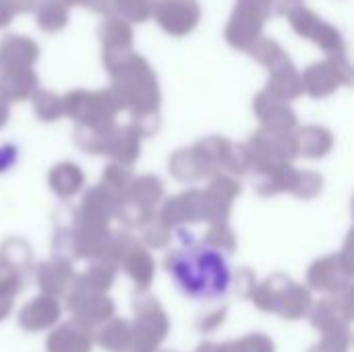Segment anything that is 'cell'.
Wrapping results in <instances>:
<instances>
[{"mask_svg": "<svg viewBox=\"0 0 354 352\" xmlns=\"http://www.w3.org/2000/svg\"><path fill=\"white\" fill-rule=\"evenodd\" d=\"M297 145H299V154L317 160L330 154V149L334 147V137L328 129L309 124L297 131Z\"/></svg>", "mask_w": 354, "mask_h": 352, "instance_id": "obj_31", "label": "cell"}, {"mask_svg": "<svg viewBox=\"0 0 354 352\" xmlns=\"http://www.w3.org/2000/svg\"><path fill=\"white\" fill-rule=\"evenodd\" d=\"M91 346H93L91 330L77 322L58 326L48 336L46 342L48 352H91Z\"/></svg>", "mask_w": 354, "mask_h": 352, "instance_id": "obj_25", "label": "cell"}, {"mask_svg": "<svg viewBox=\"0 0 354 352\" xmlns=\"http://www.w3.org/2000/svg\"><path fill=\"white\" fill-rule=\"evenodd\" d=\"M266 19H268V15L263 10H259L251 4L239 2L230 23H228L226 39L230 41V46L249 52L253 48V44L259 39V33H261Z\"/></svg>", "mask_w": 354, "mask_h": 352, "instance_id": "obj_17", "label": "cell"}, {"mask_svg": "<svg viewBox=\"0 0 354 352\" xmlns=\"http://www.w3.org/2000/svg\"><path fill=\"white\" fill-rule=\"evenodd\" d=\"M133 172L124 166H118V164H110L106 166L104 174H102V180H100V187L118 203L124 193L129 191L131 183H133Z\"/></svg>", "mask_w": 354, "mask_h": 352, "instance_id": "obj_34", "label": "cell"}, {"mask_svg": "<svg viewBox=\"0 0 354 352\" xmlns=\"http://www.w3.org/2000/svg\"><path fill=\"white\" fill-rule=\"evenodd\" d=\"M131 324L120 317H112L95 334V342L110 352H129L131 351Z\"/></svg>", "mask_w": 354, "mask_h": 352, "instance_id": "obj_32", "label": "cell"}, {"mask_svg": "<svg viewBox=\"0 0 354 352\" xmlns=\"http://www.w3.org/2000/svg\"><path fill=\"white\" fill-rule=\"evenodd\" d=\"M116 10L129 21H145L151 17V0H114Z\"/></svg>", "mask_w": 354, "mask_h": 352, "instance_id": "obj_42", "label": "cell"}, {"mask_svg": "<svg viewBox=\"0 0 354 352\" xmlns=\"http://www.w3.org/2000/svg\"><path fill=\"white\" fill-rule=\"evenodd\" d=\"M110 93L114 95L120 110H129L133 124L139 135H153L160 127L158 106L160 89L151 66L137 54H131L112 73Z\"/></svg>", "mask_w": 354, "mask_h": 352, "instance_id": "obj_2", "label": "cell"}, {"mask_svg": "<svg viewBox=\"0 0 354 352\" xmlns=\"http://www.w3.org/2000/svg\"><path fill=\"white\" fill-rule=\"evenodd\" d=\"M33 110H35L37 118L44 120V122L58 120L64 114V110H62V98H58L52 91L37 89L33 93Z\"/></svg>", "mask_w": 354, "mask_h": 352, "instance_id": "obj_36", "label": "cell"}, {"mask_svg": "<svg viewBox=\"0 0 354 352\" xmlns=\"http://www.w3.org/2000/svg\"><path fill=\"white\" fill-rule=\"evenodd\" d=\"M37 91V77L33 68H2L0 75V102H21Z\"/></svg>", "mask_w": 354, "mask_h": 352, "instance_id": "obj_26", "label": "cell"}, {"mask_svg": "<svg viewBox=\"0 0 354 352\" xmlns=\"http://www.w3.org/2000/svg\"><path fill=\"white\" fill-rule=\"evenodd\" d=\"M141 230H143V241H145L149 247H153V249L166 247V245L170 243V239H172V228H168V226L158 218V214H156L147 224H143Z\"/></svg>", "mask_w": 354, "mask_h": 352, "instance_id": "obj_41", "label": "cell"}, {"mask_svg": "<svg viewBox=\"0 0 354 352\" xmlns=\"http://www.w3.org/2000/svg\"><path fill=\"white\" fill-rule=\"evenodd\" d=\"M255 286H257V280H255L253 272L247 270V268L239 270V274H236V293L241 297H251Z\"/></svg>", "mask_w": 354, "mask_h": 352, "instance_id": "obj_45", "label": "cell"}, {"mask_svg": "<svg viewBox=\"0 0 354 352\" xmlns=\"http://www.w3.org/2000/svg\"><path fill=\"white\" fill-rule=\"evenodd\" d=\"M62 110L66 116L79 122L83 129H108L114 127L116 114L120 112L114 95L108 91H71L62 98Z\"/></svg>", "mask_w": 354, "mask_h": 352, "instance_id": "obj_6", "label": "cell"}, {"mask_svg": "<svg viewBox=\"0 0 354 352\" xmlns=\"http://www.w3.org/2000/svg\"><path fill=\"white\" fill-rule=\"evenodd\" d=\"M17 162V147L15 145H2L0 147V172L10 170Z\"/></svg>", "mask_w": 354, "mask_h": 352, "instance_id": "obj_46", "label": "cell"}, {"mask_svg": "<svg viewBox=\"0 0 354 352\" xmlns=\"http://www.w3.org/2000/svg\"><path fill=\"white\" fill-rule=\"evenodd\" d=\"M178 239L183 247L166 255V270L178 290L193 299L222 297L230 286V270L222 253L193 243L185 230H178Z\"/></svg>", "mask_w": 354, "mask_h": 352, "instance_id": "obj_1", "label": "cell"}, {"mask_svg": "<svg viewBox=\"0 0 354 352\" xmlns=\"http://www.w3.org/2000/svg\"><path fill=\"white\" fill-rule=\"evenodd\" d=\"M351 319H353V295L351 293L324 299L311 311V324L322 334L351 330Z\"/></svg>", "mask_w": 354, "mask_h": 352, "instance_id": "obj_18", "label": "cell"}, {"mask_svg": "<svg viewBox=\"0 0 354 352\" xmlns=\"http://www.w3.org/2000/svg\"><path fill=\"white\" fill-rule=\"evenodd\" d=\"M253 108L259 120L263 122V129L286 131V133H292L297 129V114L286 106V102H280L266 91H261L255 98Z\"/></svg>", "mask_w": 354, "mask_h": 352, "instance_id": "obj_23", "label": "cell"}, {"mask_svg": "<svg viewBox=\"0 0 354 352\" xmlns=\"http://www.w3.org/2000/svg\"><path fill=\"white\" fill-rule=\"evenodd\" d=\"M12 305H15V301L12 299H8V297H2L0 295V322L12 311Z\"/></svg>", "mask_w": 354, "mask_h": 352, "instance_id": "obj_51", "label": "cell"}, {"mask_svg": "<svg viewBox=\"0 0 354 352\" xmlns=\"http://www.w3.org/2000/svg\"><path fill=\"white\" fill-rule=\"evenodd\" d=\"M12 12H27L33 8L35 0H6Z\"/></svg>", "mask_w": 354, "mask_h": 352, "instance_id": "obj_47", "label": "cell"}, {"mask_svg": "<svg viewBox=\"0 0 354 352\" xmlns=\"http://www.w3.org/2000/svg\"><path fill=\"white\" fill-rule=\"evenodd\" d=\"M324 189V178L317 172L311 170H297V178H295V187L290 193H295L301 199H313L322 193Z\"/></svg>", "mask_w": 354, "mask_h": 352, "instance_id": "obj_40", "label": "cell"}, {"mask_svg": "<svg viewBox=\"0 0 354 352\" xmlns=\"http://www.w3.org/2000/svg\"><path fill=\"white\" fill-rule=\"evenodd\" d=\"M39 56L33 39L23 35H6L0 41V64L2 68H31Z\"/></svg>", "mask_w": 354, "mask_h": 352, "instance_id": "obj_27", "label": "cell"}, {"mask_svg": "<svg viewBox=\"0 0 354 352\" xmlns=\"http://www.w3.org/2000/svg\"><path fill=\"white\" fill-rule=\"evenodd\" d=\"M197 352H230V344H216V342H205L201 344Z\"/></svg>", "mask_w": 354, "mask_h": 352, "instance_id": "obj_49", "label": "cell"}, {"mask_svg": "<svg viewBox=\"0 0 354 352\" xmlns=\"http://www.w3.org/2000/svg\"><path fill=\"white\" fill-rule=\"evenodd\" d=\"M75 143L93 156H110L118 166H133L141 156V135L135 127H108V129H83L77 127Z\"/></svg>", "mask_w": 354, "mask_h": 352, "instance_id": "obj_3", "label": "cell"}, {"mask_svg": "<svg viewBox=\"0 0 354 352\" xmlns=\"http://www.w3.org/2000/svg\"><path fill=\"white\" fill-rule=\"evenodd\" d=\"M60 317V305L52 297H37L31 299L19 313V326L25 332H41L52 328Z\"/></svg>", "mask_w": 354, "mask_h": 352, "instance_id": "obj_24", "label": "cell"}, {"mask_svg": "<svg viewBox=\"0 0 354 352\" xmlns=\"http://www.w3.org/2000/svg\"><path fill=\"white\" fill-rule=\"evenodd\" d=\"M68 21V12H66V6L58 4V2H52V0H46L39 8H37V23L44 31L48 33H54V31H60Z\"/></svg>", "mask_w": 354, "mask_h": 352, "instance_id": "obj_37", "label": "cell"}, {"mask_svg": "<svg viewBox=\"0 0 354 352\" xmlns=\"http://www.w3.org/2000/svg\"><path fill=\"white\" fill-rule=\"evenodd\" d=\"M201 154L207 158L209 166L214 168V174H245L249 170V160L243 149V145H234L232 141L224 137H207L197 143Z\"/></svg>", "mask_w": 354, "mask_h": 352, "instance_id": "obj_14", "label": "cell"}, {"mask_svg": "<svg viewBox=\"0 0 354 352\" xmlns=\"http://www.w3.org/2000/svg\"><path fill=\"white\" fill-rule=\"evenodd\" d=\"M288 19L292 23L295 31L301 33L303 37L315 39L317 46L330 54V60H346V46H344L342 35L332 25H328L317 15H313L309 8L297 4L288 12Z\"/></svg>", "mask_w": 354, "mask_h": 352, "instance_id": "obj_11", "label": "cell"}, {"mask_svg": "<svg viewBox=\"0 0 354 352\" xmlns=\"http://www.w3.org/2000/svg\"><path fill=\"white\" fill-rule=\"evenodd\" d=\"M303 91H307L313 98H326L334 93L342 83H351V66L346 60H326L311 64L303 77Z\"/></svg>", "mask_w": 354, "mask_h": 352, "instance_id": "obj_15", "label": "cell"}, {"mask_svg": "<svg viewBox=\"0 0 354 352\" xmlns=\"http://www.w3.org/2000/svg\"><path fill=\"white\" fill-rule=\"evenodd\" d=\"M307 284L313 290L344 295L351 293L353 284V259H351V243L342 253H332L324 259H317L307 274Z\"/></svg>", "mask_w": 354, "mask_h": 352, "instance_id": "obj_10", "label": "cell"}, {"mask_svg": "<svg viewBox=\"0 0 354 352\" xmlns=\"http://www.w3.org/2000/svg\"><path fill=\"white\" fill-rule=\"evenodd\" d=\"M66 307L75 317L73 322H77L89 330L93 326H102L114 317V303L104 293L83 288L75 282H73L71 290L66 293Z\"/></svg>", "mask_w": 354, "mask_h": 352, "instance_id": "obj_12", "label": "cell"}, {"mask_svg": "<svg viewBox=\"0 0 354 352\" xmlns=\"http://www.w3.org/2000/svg\"><path fill=\"white\" fill-rule=\"evenodd\" d=\"M170 174L180 180V183H199L207 176H214V168L209 166L207 158L201 154V149L189 147V149H178L170 158Z\"/></svg>", "mask_w": 354, "mask_h": 352, "instance_id": "obj_22", "label": "cell"}, {"mask_svg": "<svg viewBox=\"0 0 354 352\" xmlns=\"http://www.w3.org/2000/svg\"><path fill=\"white\" fill-rule=\"evenodd\" d=\"M27 272L29 270L0 257V295L15 299L27 284Z\"/></svg>", "mask_w": 354, "mask_h": 352, "instance_id": "obj_35", "label": "cell"}, {"mask_svg": "<svg viewBox=\"0 0 354 352\" xmlns=\"http://www.w3.org/2000/svg\"><path fill=\"white\" fill-rule=\"evenodd\" d=\"M272 71V77L268 81V87L263 89L266 93H270L272 98L280 100V102H288L295 100L303 93V81L301 75L297 73V68L292 66L290 58L276 64Z\"/></svg>", "mask_w": 354, "mask_h": 352, "instance_id": "obj_28", "label": "cell"}, {"mask_svg": "<svg viewBox=\"0 0 354 352\" xmlns=\"http://www.w3.org/2000/svg\"><path fill=\"white\" fill-rule=\"evenodd\" d=\"M133 309L135 324L131 326V352H156L170 330L166 311L149 295H139Z\"/></svg>", "mask_w": 354, "mask_h": 352, "instance_id": "obj_9", "label": "cell"}, {"mask_svg": "<svg viewBox=\"0 0 354 352\" xmlns=\"http://www.w3.org/2000/svg\"><path fill=\"white\" fill-rule=\"evenodd\" d=\"M297 168L292 164H280L255 172V191L261 197H272L278 193H290L295 187Z\"/></svg>", "mask_w": 354, "mask_h": 352, "instance_id": "obj_29", "label": "cell"}, {"mask_svg": "<svg viewBox=\"0 0 354 352\" xmlns=\"http://www.w3.org/2000/svg\"><path fill=\"white\" fill-rule=\"evenodd\" d=\"M79 4L89 6L91 10H97V12L108 10V0H79Z\"/></svg>", "mask_w": 354, "mask_h": 352, "instance_id": "obj_50", "label": "cell"}, {"mask_svg": "<svg viewBox=\"0 0 354 352\" xmlns=\"http://www.w3.org/2000/svg\"><path fill=\"white\" fill-rule=\"evenodd\" d=\"M35 280H37L39 290L46 297L56 299V297L66 295L71 290V286L75 282V274H73L71 261L54 257V259H48V261L37 266Z\"/></svg>", "mask_w": 354, "mask_h": 352, "instance_id": "obj_21", "label": "cell"}, {"mask_svg": "<svg viewBox=\"0 0 354 352\" xmlns=\"http://www.w3.org/2000/svg\"><path fill=\"white\" fill-rule=\"evenodd\" d=\"M100 35L104 41V64L112 73L133 54V31L122 19H108L102 25Z\"/></svg>", "mask_w": 354, "mask_h": 352, "instance_id": "obj_19", "label": "cell"}, {"mask_svg": "<svg viewBox=\"0 0 354 352\" xmlns=\"http://www.w3.org/2000/svg\"><path fill=\"white\" fill-rule=\"evenodd\" d=\"M12 15H15V12L10 10L8 2H6V0H0V27L8 25L10 19H12Z\"/></svg>", "mask_w": 354, "mask_h": 352, "instance_id": "obj_48", "label": "cell"}, {"mask_svg": "<svg viewBox=\"0 0 354 352\" xmlns=\"http://www.w3.org/2000/svg\"><path fill=\"white\" fill-rule=\"evenodd\" d=\"M224 317H226V309L224 307L222 309H216V311H212L207 315H201L197 319V328L201 332H214V330H218L224 324Z\"/></svg>", "mask_w": 354, "mask_h": 352, "instance_id": "obj_44", "label": "cell"}, {"mask_svg": "<svg viewBox=\"0 0 354 352\" xmlns=\"http://www.w3.org/2000/svg\"><path fill=\"white\" fill-rule=\"evenodd\" d=\"M114 278H116V266H112L104 259H93L91 268L85 270L79 278H75V284L106 295V290L112 288Z\"/></svg>", "mask_w": 354, "mask_h": 352, "instance_id": "obj_33", "label": "cell"}, {"mask_svg": "<svg viewBox=\"0 0 354 352\" xmlns=\"http://www.w3.org/2000/svg\"><path fill=\"white\" fill-rule=\"evenodd\" d=\"M249 168L263 170L280 164H290L299 156V145H297V131L286 133V131H272V129H259L245 145H243Z\"/></svg>", "mask_w": 354, "mask_h": 352, "instance_id": "obj_7", "label": "cell"}, {"mask_svg": "<svg viewBox=\"0 0 354 352\" xmlns=\"http://www.w3.org/2000/svg\"><path fill=\"white\" fill-rule=\"evenodd\" d=\"M48 183H50V189L60 197V199H68L73 195H77L85 183V176L81 172V168L73 162H62V164H56L52 170H50V176H48Z\"/></svg>", "mask_w": 354, "mask_h": 352, "instance_id": "obj_30", "label": "cell"}, {"mask_svg": "<svg viewBox=\"0 0 354 352\" xmlns=\"http://www.w3.org/2000/svg\"><path fill=\"white\" fill-rule=\"evenodd\" d=\"M164 352H176V351H164Z\"/></svg>", "mask_w": 354, "mask_h": 352, "instance_id": "obj_53", "label": "cell"}, {"mask_svg": "<svg viewBox=\"0 0 354 352\" xmlns=\"http://www.w3.org/2000/svg\"><path fill=\"white\" fill-rule=\"evenodd\" d=\"M162 199L164 183L158 176L147 174L141 178H133L129 191L118 201L114 216L131 228H141L156 216V210Z\"/></svg>", "mask_w": 354, "mask_h": 352, "instance_id": "obj_8", "label": "cell"}, {"mask_svg": "<svg viewBox=\"0 0 354 352\" xmlns=\"http://www.w3.org/2000/svg\"><path fill=\"white\" fill-rule=\"evenodd\" d=\"M228 344L230 352H274V342L266 334H249Z\"/></svg>", "mask_w": 354, "mask_h": 352, "instance_id": "obj_43", "label": "cell"}, {"mask_svg": "<svg viewBox=\"0 0 354 352\" xmlns=\"http://www.w3.org/2000/svg\"><path fill=\"white\" fill-rule=\"evenodd\" d=\"M251 299L257 309L278 313L284 319H301L311 309V293L284 274H274L257 284Z\"/></svg>", "mask_w": 354, "mask_h": 352, "instance_id": "obj_4", "label": "cell"}, {"mask_svg": "<svg viewBox=\"0 0 354 352\" xmlns=\"http://www.w3.org/2000/svg\"><path fill=\"white\" fill-rule=\"evenodd\" d=\"M104 261L112 263V266H122L124 272L131 276V280L135 282L137 290L145 293L156 276V261L149 255V251L145 247L139 245V241L127 232H112L102 257Z\"/></svg>", "mask_w": 354, "mask_h": 352, "instance_id": "obj_5", "label": "cell"}, {"mask_svg": "<svg viewBox=\"0 0 354 352\" xmlns=\"http://www.w3.org/2000/svg\"><path fill=\"white\" fill-rule=\"evenodd\" d=\"M158 218L168 226L176 228L178 224H193L203 220V201L199 189H189L176 197H170L162 203Z\"/></svg>", "mask_w": 354, "mask_h": 352, "instance_id": "obj_20", "label": "cell"}, {"mask_svg": "<svg viewBox=\"0 0 354 352\" xmlns=\"http://www.w3.org/2000/svg\"><path fill=\"white\" fill-rule=\"evenodd\" d=\"M151 15L164 31L172 35H185L193 31L199 23L201 8L197 0H164L160 4H153Z\"/></svg>", "mask_w": 354, "mask_h": 352, "instance_id": "obj_16", "label": "cell"}, {"mask_svg": "<svg viewBox=\"0 0 354 352\" xmlns=\"http://www.w3.org/2000/svg\"><path fill=\"white\" fill-rule=\"evenodd\" d=\"M249 52H251L261 64H266L268 68H274L276 64L288 60L286 52H284V50L278 46V41H274V39H257Z\"/></svg>", "mask_w": 354, "mask_h": 352, "instance_id": "obj_39", "label": "cell"}, {"mask_svg": "<svg viewBox=\"0 0 354 352\" xmlns=\"http://www.w3.org/2000/svg\"><path fill=\"white\" fill-rule=\"evenodd\" d=\"M203 245H207L209 249H214L218 253L220 251L232 253L236 249V239H234V232L228 226V222H224V224H212L209 230L205 232Z\"/></svg>", "mask_w": 354, "mask_h": 352, "instance_id": "obj_38", "label": "cell"}, {"mask_svg": "<svg viewBox=\"0 0 354 352\" xmlns=\"http://www.w3.org/2000/svg\"><path fill=\"white\" fill-rule=\"evenodd\" d=\"M311 352H313V351H311Z\"/></svg>", "mask_w": 354, "mask_h": 352, "instance_id": "obj_54", "label": "cell"}, {"mask_svg": "<svg viewBox=\"0 0 354 352\" xmlns=\"http://www.w3.org/2000/svg\"><path fill=\"white\" fill-rule=\"evenodd\" d=\"M241 195V183L228 174H214L205 191H201L203 220L209 224L228 222L234 199Z\"/></svg>", "mask_w": 354, "mask_h": 352, "instance_id": "obj_13", "label": "cell"}, {"mask_svg": "<svg viewBox=\"0 0 354 352\" xmlns=\"http://www.w3.org/2000/svg\"><path fill=\"white\" fill-rule=\"evenodd\" d=\"M6 120H8V106L0 102V129L6 124Z\"/></svg>", "mask_w": 354, "mask_h": 352, "instance_id": "obj_52", "label": "cell"}]
</instances>
